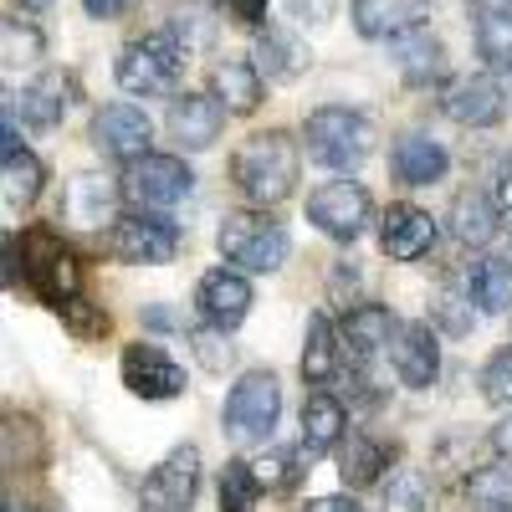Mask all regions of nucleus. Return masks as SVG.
I'll list each match as a JSON object with an SVG mask.
<instances>
[{
    "instance_id": "obj_37",
    "label": "nucleus",
    "mask_w": 512,
    "mask_h": 512,
    "mask_svg": "<svg viewBox=\"0 0 512 512\" xmlns=\"http://www.w3.org/2000/svg\"><path fill=\"white\" fill-rule=\"evenodd\" d=\"M103 205H108V190H103V180H72V205H67V216L72 221H82V226H98L103 221Z\"/></svg>"
},
{
    "instance_id": "obj_40",
    "label": "nucleus",
    "mask_w": 512,
    "mask_h": 512,
    "mask_svg": "<svg viewBox=\"0 0 512 512\" xmlns=\"http://www.w3.org/2000/svg\"><path fill=\"white\" fill-rule=\"evenodd\" d=\"M6 62L11 67H21V62H36L41 57V31L31 26V21H6Z\"/></svg>"
},
{
    "instance_id": "obj_12",
    "label": "nucleus",
    "mask_w": 512,
    "mask_h": 512,
    "mask_svg": "<svg viewBox=\"0 0 512 512\" xmlns=\"http://www.w3.org/2000/svg\"><path fill=\"white\" fill-rule=\"evenodd\" d=\"M149 139H154V123H149V113L134 108V103H108V108H98V118H93V144H98V154H108V159H118V164L144 159V154H149Z\"/></svg>"
},
{
    "instance_id": "obj_34",
    "label": "nucleus",
    "mask_w": 512,
    "mask_h": 512,
    "mask_svg": "<svg viewBox=\"0 0 512 512\" xmlns=\"http://www.w3.org/2000/svg\"><path fill=\"white\" fill-rule=\"evenodd\" d=\"M256 497H262V482L246 461H226L221 472V512H256Z\"/></svg>"
},
{
    "instance_id": "obj_35",
    "label": "nucleus",
    "mask_w": 512,
    "mask_h": 512,
    "mask_svg": "<svg viewBox=\"0 0 512 512\" xmlns=\"http://www.w3.org/2000/svg\"><path fill=\"white\" fill-rule=\"evenodd\" d=\"M190 349H195V359L210 369V374H226L231 364H236V349H231V338H226V328H216V323H205V328H190Z\"/></svg>"
},
{
    "instance_id": "obj_18",
    "label": "nucleus",
    "mask_w": 512,
    "mask_h": 512,
    "mask_svg": "<svg viewBox=\"0 0 512 512\" xmlns=\"http://www.w3.org/2000/svg\"><path fill=\"white\" fill-rule=\"evenodd\" d=\"M431 21V0H354V26L369 41H395Z\"/></svg>"
},
{
    "instance_id": "obj_9",
    "label": "nucleus",
    "mask_w": 512,
    "mask_h": 512,
    "mask_svg": "<svg viewBox=\"0 0 512 512\" xmlns=\"http://www.w3.org/2000/svg\"><path fill=\"white\" fill-rule=\"evenodd\" d=\"M200 492V451L175 446L139 487V512H190Z\"/></svg>"
},
{
    "instance_id": "obj_11",
    "label": "nucleus",
    "mask_w": 512,
    "mask_h": 512,
    "mask_svg": "<svg viewBox=\"0 0 512 512\" xmlns=\"http://www.w3.org/2000/svg\"><path fill=\"white\" fill-rule=\"evenodd\" d=\"M118 374H123V390L139 395V400H175V395H185V369L169 359L159 344H128L123 359H118Z\"/></svg>"
},
{
    "instance_id": "obj_15",
    "label": "nucleus",
    "mask_w": 512,
    "mask_h": 512,
    "mask_svg": "<svg viewBox=\"0 0 512 512\" xmlns=\"http://www.w3.org/2000/svg\"><path fill=\"white\" fill-rule=\"evenodd\" d=\"M390 359H395L400 384H410V390H431L436 374H441V344H436L431 323H405L395 333V344H390Z\"/></svg>"
},
{
    "instance_id": "obj_19",
    "label": "nucleus",
    "mask_w": 512,
    "mask_h": 512,
    "mask_svg": "<svg viewBox=\"0 0 512 512\" xmlns=\"http://www.w3.org/2000/svg\"><path fill=\"white\" fill-rule=\"evenodd\" d=\"M262 67H256L251 57H226L216 62V72H210V98L226 103V113H256L262 108Z\"/></svg>"
},
{
    "instance_id": "obj_6",
    "label": "nucleus",
    "mask_w": 512,
    "mask_h": 512,
    "mask_svg": "<svg viewBox=\"0 0 512 512\" xmlns=\"http://www.w3.org/2000/svg\"><path fill=\"white\" fill-rule=\"evenodd\" d=\"M118 190L134 210H169L195 190V175H190V164L180 154H144V159H134L123 169Z\"/></svg>"
},
{
    "instance_id": "obj_31",
    "label": "nucleus",
    "mask_w": 512,
    "mask_h": 512,
    "mask_svg": "<svg viewBox=\"0 0 512 512\" xmlns=\"http://www.w3.org/2000/svg\"><path fill=\"white\" fill-rule=\"evenodd\" d=\"M333 374H338V338H333V323L323 313H313L308 318V344H303V379L313 390H323Z\"/></svg>"
},
{
    "instance_id": "obj_21",
    "label": "nucleus",
    "mask_w": 512,
    "mask_h": 512,
    "mask_svg": "<svg viewBox=\"0 0 512 512\" xmlns=\"http://www.w3.org/2000/svg\"><path fill=\"white\" fill-rule=\"evenodd\" d=\"M308 47L297 41V31L287 26H262L256 31V67H262L267 82H297L308 72Z\"/></svg>"
},
{
    "instance_id": "obj_16",
    "label": "nucleus",
    "mask_w": 512,
    "mask_h": 512,
    "mask_svg": "<svg viewBox=\"0 0 512 512\" xmlns=\"http://www.w3.org/2000/svg\"><path fill=\"white\" fill-rule=\"evenodd\" d=\"M379 246H384V256H395V262H420V256L436 246L431 210L390 205V210H384V226H379Z\"/></svg>"
},
{
    "instance_id": "obj_25",
    "label": "nucleus",
    "mask_w": 512,
    "mask_h": 512,
    "mask_svg": "<svg viewBox=\"0 0 512 512\" xmlns=\"http://www.w3.org/2000/svg\"><path fill=\"white\" fill-rule=\"evenodd\" d=\"M395 333H400L395 313H390V308H379V303L349 308V318H344V344H349L354 359H374L379 349H390V344H395Z\"/></svg>"
},
{
    "instance_id": "obj_48",
    "label": "nucleus",
    "mask_w": 512,
    "mask_h": 512,
    "mask_svg": "<svg viewBox=\"0 0 512 512\" xmlns=\"http://www.w3.org/2000/svg\"><path fill=\"white\" fill-rule=\"evenodd\" d=\"M492 446H497V456H507L512 461V415L497 425V431H492Z\"/></svg>"
},
{
    "instance_id": "obj_27",
    "label": "nucleus",
    "mask_w": 512,
    "mask_h": 512,
    "mask_svg": "<svg viewBox=\"0 0 512 512\" xmlns=\"http://www.w3.org/2000/svg\"><path fill=\"white\" fill-rule=\"evenodd\" d=\"M497 195H487V190H461L456 200H451V236L461 241V246H487L492 236H497Z\"/></svg>"
},
{
    "instance_id": "obj_26",
    "label": "nucleus",
    "mask_w": 512,
    "mask_h": 512,
    "mask_svg": "<svg viewBox=\"0 0 512 512\" xmlns=\"http://www.w3.org/2000/svg\"><path fill=\"white\" fill-rule=\"evenodd\" d=\"M344 431H349V415L328 390H313L308 405H303V451L308 456H323L333 446H344Z\"/></svg>"
},
{
    "instance_id": "obj_28",
    "label": "nucleus",
    "mask_w": 512,
    "mask_h": 512,
    "mask_svg": "<svg viewBox=\"0 0 512 512\" xmlns=\"http://www.w3.org/2000/svg\"><path fill=\"white\" fill-rule=\"evenodd\" d=\"M67 77L62 72H41L31 88H21V118L31 128H57L67 118Z\"/></svg>"
},
{
    "instance_id": "obj_46",
    "label": "nucleus",
    "mask_w": 512,
    "mask_h": 512,
    "mask_svg": "<svg viewBox=\"0 0 512 512\" xmlns=\"http://www.w3.org/2000/svg\"><path fill=\"white\" fill-rule=\"evenodd\" d=\"M497 205H502V210H512V154H507L502 175H497Z\"/></svg>"
},
{
    "instance_id": "obj_20",
    "label": "nucleus",
    "mask_w": 512,
    "mask_h": 512,
    "mask_svg": "<svg viewBox=\"0 0 512 512\" xmlns=\"http://www.w3.org/2000/svg\"><path fill=\"white\" fill-rule=\"evenodd\" d=\"M446 149L431 139V134H400L395 149H390V169H395V180L420 190V185H436L446 175Z\"/></svg>"
},
{
    "instance_id": "obj_43",
    "label": "nucleus",
    "mask_w": 512,
    "mask_h": 512,
    "mask_svg": "<svg viewBox=\"0 0 512 512\" xmlns=\"http://www.w3.org/2000/svg\"><path fill=\"white\" fill-rule=\"evenodd\" d=\"M436 318H441V328L446 333H472V313H461V297H451V292H441L436 297Z\"/></svg>"
},
{
    "instance_id": "obj_14",
    "label": "nucleus",
    "mask_w": 512,
    "mask_h": 512,
    "mask_svg": "<svg viewBox=\"0 0 512 512\" xmlns=\"http://www.w3.org/2000/svg\"><path fill=\"white\" fill-rule=\"evenodd\" d=\"M195 308L205 313V323H216V328L231 333V328H241L246 313H251V282H246L241 272H226V267L205 272L200 287H195Z\"/></svg>"
},
{
    "instance_id": "obj_13",
    "label": "nucleus",
    "mask_w": 512,
    "mask_h": 512,
    "mask_svg": "<svg viewBox=\"0 0 512 512\" xmlns=\"http://www.w3.org/2000/svg\"><path fill=\"white\" fill-rule=\"evenodd\" d=\"M441 108H446V118L461 123V128H492V123H502V113H507V93L497 88V77L477 72V77L451 82L446 98H441Z\"/></svg>"
},
{
    "instance_id": "obj_24",
    "label": "nucleus",
    "mask_w": 512,
    "mask_h": 512,
    "mask_svg": "<svg viewBox=\"0 0 512 512\" xmlns=\"http://www.w3.org/2000/svg\"><path fill=\"white\" fill-rule=\"evenodd\" d=\"M0 180H6V200L11 205H31L41 195V159L26 154L16 144V118H11V103H6V154H0Z\"/></svg>"
},
{
    "instance_id": "obj_23",
    "label": "nucleus",
    "mask_w": 512,
    "mask_h": 512,
    "mask_svg": "<svg viewBox=\"0 0 512 512\" xmlns=\"http://www.w3.org/2000/svg\"><path fill=\"white\" fill-rule=\"evenodd\" d=\"M390 52H395V62H400V77L410 82V88H431V82L446 72V52H441V41L431 36V31H405V36H395L390 41Z\"/></svg>"
},
{
    "instance_id": "obj_5",
    "label": "nucleus",
    "mask_w": 512,
    "mask_h": 512,
    "mask_svg": "<svg viewBox=\"0 0 512 512\" xmlns=\"http://www.w3.org/2000/svg\"><path fill=\"white\" fill-rule=\"evenodd\" d=\"M308 154L328 169H359L374 154V123L354 108L308 113Z\"/></svg>"
},
{
    "instance_id": "obj_33",
    "label": "nucleus",
    "mask_w": 512,
    "mask_h": 512,
    "mask_svg": "<svg viewBox=\"0 0 512 512\" xmlns=\"http://www.w3.org/2000/svg\"><path fill=\"white\" fill-rule=\"evenodd\" d=\"M466 497H472L482 512H512V461L472 472V482H466Z\"/></svg>"
},
{
    "instance_id": "obj_10",
    "label": "nucleus",
    "mask_w": 512,
    "mask_h": 512,
    "mask_svg": "<svg viewBox=\"0 0 512 512\" xmlns=\"http://www.w3.org/2000/svg\"><path fill=\"white\" fill-rule=\"evenodd\" d=\"M369 216H374V200L354 180H328L308 195V221L333 241H354L369 226Z\"/></svg>"
},
{
    "instance_id": "obj_7",
    "label": "nucleus",
    "mask_w": 512,
    "mask_h": 512,
    "mask_svg": "<svg viewBox=\"0 0 512 512\" xmlns=\"http://www.w3.org/2000/svg\"><path fill=\"white\" fill-rule=\"evenodd\" d=\"M277 415H282V390H277V374H267V369H251V374H241L236 379V390H231V400H226V436H236V441H262L272 425H277Z\"/></svg>"
},
{
    "instance_id": "obj_44",
    "label": "nucleus",
    "mask_w": 512,
    "mask_h": 512,
    "mask_svg": "<svg viewBox=\"0 0 512 512\" xmlns=\"http://www.w3.org/2000/svg\"><path fill=\"white\" fill-rule=\"evenodd\" d=\"M267 6H272V0H221V11L236 26H262L267 21Z\"/></svg>"
},
{
    "instance_id": "obj_30",
    "label": "nucleus",
    "mask_w": 512,
    "mask_h": 512,
    "mask_svg": "<svg viewBox=\"0 0 512 512\" xmlns=\"http://www.w3.org/2000/svg\"><path fill=\"white\" fill-rule=\"evenodd\" d=\"M384 466H390V451L374 436H349L338 446V477H344V487H374L384 477Z\"/></svg>"
},
{
    "instance_id": "obj_17",
    "label": "nucleus",
    "mask_w": 512,
    "mask_h": 512,
    "mask_svg": "<svg viewBox=\"0 0 512 512\" xmlns=\"http://www.w3.org/2000/svg\"><path fill=\"white\" fill-rule=\"evenodd\" d=\"M226 128V108L210 98V93H175V103H169V134H175L185 149H210L221 139Z\"/></svg>"
},
{
    "instance_id": "obj_8",
    "label": "nucleus",
    "mask_w": 512,
    "mask_h": 512,
    "mask_svg": "<svg viewBox=\"0 0 512 512\" xmlns=\"http://www.w3.org/2000/svg\"><path fill=\"white\" fill-rule=\"evenodd\" d=\"M108 246L118 262H134V267H159L180 251V231L175 221L154 216V210H123L108 231Z\"/></svg>"
},
{
    "instance_id": "obj_42",
    "label": "nucleus",
    "mask_w": 512,
    "mask_h": 512,
    "mask_svg": "<svg viewBox=\"0 0 512 512\" xmlns=\"http://www.w3.org/2000/svg\"><path fill=\"white\" fill-rule=\"evenodd\" d=\"M287 11H292V21H303V26H328L333 11H338V0H287Z\"/></svg>"
},
{
    "instance_id": "obj_36",
    "label": "nucleus",
    "mask_w": 512,
    "mask_h": 512,
    "mask_svg": "<svg viewBox=\"0 0 512 512\" xmlns=\"http://www.w3.org/2000/svg\"><path fill=\"white\" fill-rule=\"evenodd\" d=\"M431 507V487L420 472H395L384 482V512H425Z\"/></svg>"
},
{
    "instance_id": "obj_29",
    "label": "nucleus",
    "mask_w": 512,
    "mask_h": 512,
    "mask_svg": "<svg viewBox=\"0 0 512 512\" xmlns=\"http://www.w3.org/2000/svg\"><path fill=\"white\" fill-rule=\"evenodd\" d=\"M466 292H472V303L482 313H507L512 308V262H502V256H482V262H472V272H466Z\"/></svg>"
},
{
    "instance_id": "obj_39",
    "label": "nucleus",
    "mask_w": 512,
    "mask_h": 512,
    "mask_svg": "<svg viewBox=\"0 0 512 512\" xmlns=\"http://www.w3.org/2000/svg\"><path fill=\"white\" fill-rule=\"evenodd\" d=\"M251 472L267 492H287V487H297V451H272V456L256 461Z\"/></svg>"
},
{
    "instance_id": "obj_1",
    "label": "nucleus",
    "mask_w": 512,
    "mask_h": 512,
    "mask_svg": "<svg viewBox=\"0 0 512 512\" xmlns=\"http://www.w3.org/2000/svg\"><path fill=\"white\" fill-rule=\"evenodd\" d=\"M297 175H303V154H297L292 134L282 128H267V134H251L236 159H231V180L251 205H282L297 190Z\"/></svg>"
},
{
    "instance_id": "obj_4",
    "label": "nucleus",
    "mask_w": 512,
    "mask_h": 512,
    "mask_svg": "<svg viewBox=\"0 0 512 512\" xmlns=\"http://www.w3.org/2000/svg\"><path fill=\"white\" fill-rule=\"evenodd\" d=\"M21 256H26V282L31 292L41 297L47 308H72L77 303V287H82V267H77V256L62 246L57 231L47 226H31L26 241H21Z\"/></svg>"
},
{
    "instance_id": "obj_32",
    "label": "nucleus",
    "mask_w": 512,
    "mask_h": 512,
    "mask_svg": "<svg viewBox=\"0 0 512 512\" xmlns=\"http://www.w3.org/2000/svg\"><path fill=\"white\" fill-rule=\"evenodd\" d=\"M164 31L175 36V41H180V52L190 57V52H210V47H216L221 21H210V11H205V6H180V11H169Z\"/></svg>"
},
{
    "instance_id": "obj_41",
    "label": "nucleus",
    "mask_w": 512,
    "mask_h": 512,
    "mask_svg": "<svg viewBox=\"0 0 512 512\" xmlns=\"http://www.w3.org/2000/svg\"><path fill=\"white\" fill-rule=\"evenodd\" d=\"M62 318H67V328H72L77 338H103V333H108V313L93 308V303H82V297H77L72 308H62Z\"/></svg>"
},
{
    "instance_id": "obj_49",
    "label": "nucleus",
    "mask_w": 512,
    "mask_h": 512,
    "mask_svg": "<svg viewBox=\"0 0 512 512\" xmlns=\"http://www.w3.org/2000/svg\"><path fill=\"white\" fill-rule=\"evenodd\" d=\"M21 6H26V11H47V6H52V0H21Z\"/></svg>"
},
{
    "instance_id": "obj_38",
    "label": "nucleus",
    "mask_w": 512,
    "mask_h": 512,
    "mask_svg": "<svg viewBox=\"0 0 512 512\" xmlns=\"http://www.w3.org/2000/svg\"><path fill=\"white\" fill-rule=\"evenodd\" d=\"M482 400L487 405H512V349H497L482 369Z\"/></svg>"
},
{
    "instance_id": "obj_47",
    "label": "nucleus",
    "mask_w": 512,
    "mask_h": 512,
    "mask_svg": "<svg viewBox=\"0 0 512 512\" xmlns=\"http://www.w3.org/2000/svg\"><path fill=\"white\" fill-rule=\"evenodd\" d=\"M82 6H88V16H98V21H113L123 11V0H82Z\"/></svg>"
},
{
    "instance_id": "obj_22",
    "label": "nucleus",
    "mask_w": 512,
    "mask_h": 512,
    "mask_svg": "<svg viewBox=\"0 0 512 512\" xmlns=\"http://www.w3.org/2000/svg\"><path fill=\"white\" fill-rule=\"evenodd\" d=\"M472 31H477V52H482V62L512 72V0H477Z\"/></svg>"
},
{
    "instance_id": "obj_2",
    "label": "nucleus",
    "mask_w": 512,
    "mask_h": 512,
    "mask_svg": "<svg viewBox=\"0 0 512 512\" xmlns=\"http://www.w3.org/2000/svg\"><path fill=\"white\" fill-rule=\"evenodd\" d=\"M180 72H185V52L169 31L128 41V47L118 52V67H113L118 88L134 93V98H169L180 88Z\"/></svg>"
},
{
    "instance_id": "obj_3",
    "label": "nucleus",
    "mask_w": 512,
    "mask_h": 512,
    "mask_svg": "<svg viewBox=\"0 0 512 512\" xmlns=\"http://www.w3.org/2000/svg\"><path fill=\"white\" fill-rule=\"evenodd\" d=\"M216 246L231 267H246V272H277L287 262V231L267 216V210H231L216 231Z\"/></svg>"
},
{
    "instance_id": "obj_45",
    "label": "nucleus",
    "mask_w": 512,
    "mask_h": 512,
    "mask_svg": "<svg viewBox=\"0 0 512 512\" xmlns=\"http://www.w3.org/2000/svg\"><path fill=\"white\" fill-rule=\"evenodd\" d=\"M303 512H364V507H359L354 497H313Z\"/></svg>"
}]
</instances>
